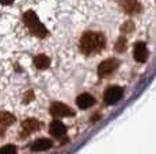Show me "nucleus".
Here are the masks:
<instances>
[{"label":"nucleus","instance_id":"f257e3e1","mask_svg":"<svg viewBox=\"0 0 156 154\" xmlns=\"http://www.w3.org/2000/svg\"><path fill=\"white\" fill-rule=\"evenodd\" d=\"M105 46H106V39H105V35L101 32L88 31L84 32L83 37L80 38V50L87 55L101 52Z\"/></svg>","mask_w":156,"mask_h":154},{"label":"nucleus","instance_id":"f03ea898","mask_svg":"<svg viewBox=\"0 0 156 154\" xmlns=\"http://www.w3.org/2000/svg\"><path fill=\"white\" fill-rule=\"evenodd\" d=\"M23 22L27 26V28L30 30L33 35L38 38H45L48 35V30L45 28V26L40 22L38 16L35 15L34 11H27V12L23 14Z\"/></svg>","mask_w":156,"mask_h":154},{"label":"nucleus","instance_id":"7ed1b4c3","mask_svg":"<svg viewBox=\"0 0 156 154\" xmlns=\"http://www.w3.org/2000/svg\"><path fill=\"white\" fill-rule=\"evenodd\" d=\"M122 95H124V91H122L121 87H110L109 89L105 92L103 100L107 105H113L122 99Z\"/></svg>","mask_w":156,"mask_h":154},{"label":"nucleus","instance_id":"20e7f679","mask_svg":"<svg viewBox=\"0 0 156 154\" xmlns=\"http://www.w3.org/2000/svg\"><path fill=\"white\" fill-rule=\"evenodd\" d=\"M119 62L115 58H110V60H106L103 62H101V65L98 66V76L99 77H106L109 75H112L114 70L118 68Z\"/></svg>","mask_w":156,"mask_h":154},{"label":"nucleus","instance_id":"39448f33","mask_svg":"<svg viewBox=\"0 0 156 154\" xmlns=\"http://www.w3.org/2000/svg\"><path fill=\"white\" fill-rule=\"evenodd\" d=\"M50 115L55 118H65V116H73L75 112L68 107V105L62 104V103H53L49 109Z\"/></svg>","mask_w":156,"mask_h":154},{"label":"nucleus","instance_id":"423d86ee","mask_svg":"<svg viewBox=\"0 0 156 154\" xmlns=\"http://www.w3.org/2000/svg\"><path fill=\"white\" fill-rule=\"evenodd\" d=\"M121 8L129 15H134V14L140 12V3L137 0H118Z\"/></svg>","mask_w":156,"mask_h":154},{"label":"nucleus","instance_id":"0eeeda50","mask_svg":"<svg viewBox=\"0 0 156 154\" xmlns=\"http://www.w3.org/2000/svg\"><path fill=\"white\" fill-rule=\"evenodd\" d=\"M133 57L137 62H145L148 58V50L144 42H137L133 49Z\"/></svg>","mask_w":156,"mask_h":154},{"label":"nucleus","instance_id":"6e6552de","mask_svg":"<svg viewBox=\"0 0 156 154\" xmlns=\"http://www.w3.org/2000/svg\"><path fill=\"white\" fill-rule=\"evenodd\" d=\"M49 132L56 138H61L67 134V127L58 120H53L49 126Z\"/></svg>","mask_w":156,"mask_h":154},{"label":"nucleus","instance_id":"1a4fd4ad","mask_svg":"<svg viewBox=\"0 0 156 154\" xmlns=\"http://www.w3.org/2000/svg\"><path fill=\"white\" fill-rule=\"evenodd\" d=\"M52 141L50 139H46V138H40L37 141H34L30 146V149L33 152H45V150H49L52 147Z\"/></svg>","mask_w":156,"mask_h":154},{"label":"nucleus","instance_id":"9d476101","mask_svg":"<svg viewBox=\"0 0 156 154\" xmlns=\"http://www.w3.org/2000/svg\"><path fill=\"white\" fill-rule=\"evenodd\" d=\"M76 104H77V107L82 108V109L90 108L95 104V97L91 96L90 93H83V95H80V96H77Z\"/></svg>","mask_w":156,"mask_h":154},{"label":"nucleus","instance_id":"9b49d317","mask_svg":"<svg viewBox=\"0 0 156 154\" xmlns=\"http://www.w3.org/2000/svg\"><path fill=\"white\" fill-rule=\"evenodd\" d=\"M22 129L26 134H31V132L41 129V123L37 119H34V118H29V119L22 122Z\"/></svg>","mask_w":156,"mask_h":154},{"label":"nucleus","instance_id":"f8f14e48","mask_svg":"<svg viewBox=\"0 0 156 154\" xmlns=\"http://www.w3.org/2000/svg\"><path fill=\"white\" fill-rule=\"evenodd\" d=\"M34 65L38 69H48L50 65V58L45 54H38L34 57Z\"/></svg>","mask_w":156,"mask_h":154},{"label":"nucleus","instance_id":"ddd939ff","mask_svg":"<svg viewBox=\"0 0 156 154\" xmlns=\"http://www.w3.org/2000/svg\"><path fill=\"white\" fill-rule=\"evenodd\" d=\"M15 122V116L12 114H10V112L7 111H2L0 112V124L4 127H8L11 126V124H14Z\"/></svg>","mask_w":156,"mask_h":154},{"label":"nucleus","instance_id":"4468645a","mask_svg":"<svg viewBox=\"0 0 156 154\" xmlns=\"http://www.w3.org/2000/svg\"><path fill=\"white\" fill-rule=\"evenodd\" d=\"M0 153H7V154H14L16 153V147L14 145H7V146L0 147Z\"/></svg>","mask_w":156,"mask_h":154},{"label":"nucleus","instance_id":"2eb2a0df","mask_svg":"<svg viewBox=\"0 0 156 154\" xmlns=\"http://www.w3.org/2000/svg\"><path fill=\"white\" fill-rule=\"evenodd\" d=\"M125 45H126V39H125L124 37L119 38L118 43H117V46H115V50H117V52H124V50H125Z\"/></svg>","mask_w":156,"mask_h":154},{"label":"nucleus","instance_id":"dca6fc26","mask_svg":"<svg viewBox=\"0 0 156 154\" xmlns=\"http://www.w3.org/2000/svg\"><path fill=\"white\" fill-rule=\"evenodd\" d=\"M33 99H34V93H33V91H29V92H26L25 96H23V103H30Z\"/></svg>","mask_w":156,"mask_h":154},{"label":"nucleus","instance_id":"f3484780","mask_svg":"<svg viewBox=\"0 0 156 154\" xmlns=\"http://www.w3.org/2000/svg\"><path fill=\"white\" fill-rule=\"evenodd\" d=\"M133 28V25H132V22H128V23H124V26H122V31H129Z\"/></svg>","mask_w":156,"mask_h":154},{"label":"nucleus","instance_id":"a211bd4d","mask_svg":"<svg viewBox=\"0 0 156 154\" xmlns=\"http://www.w3.org/2000/svg\"><path fill=\"white\" fill-rule=\"evenodd\" d=\"M0 3H2L3 5H10L14 3V0H0Z\"/></svg>","mask_w":156,"mask_h":154}]
</instances>
